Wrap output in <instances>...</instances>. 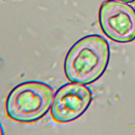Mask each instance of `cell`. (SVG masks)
<instances>
[{"label":"cell","instance_id":"obj_1","mask_svg":"<svg viewBox=\"0 0 135 135\" xmlns=\"http://www.w3.org/2000/svg\"><path fill=\"white\" fill-rule=\"evenodd\" d=\"M110 47L102 36L83 37L69 50L64 61V72L72 82L90 84L98 80L108 65Z\"/></svg>","mask_w":135,"mask_h":135},{"label":"cell","instance_id":"obj_2","mask_svg":"<svg viewBox=\"0 0 135 135\" xmlns=\"http://www.w3.org/2000/svg\"><path fill=\"white\" fill-rule=\"evenodd\" d=\"M53 88L40 81L19 83L8 93L5 100L7 115L22 123L38 121L50 110L54 97Z\"/></svg>","mask_w":135,"mask_h":135},{"label":"cell","instance_id":"obj_3","mask_svg":"<svg viewBox=\"0 0 135 135\" xmlns=\"http://www.w3.org/2000/svg\"><path fill=\"white\" fill-rule=\"evenodd\" d=\"M98 18L103 32L112 41L128 43L135 39V12L130 5L114 0L104 1Z\"/></svg>","mask_w":135,"mask_h":135},{"label":"cell","instance_id":"obj_4","mask_svg":"<svg viewBox=\"0 0 135 135\" xmlns=\"http://www.w3.org/2000/svg\"><path fill=\"white\" fill-rule=\"evenodd\" d=\"M92 100V93L89 87L72 82L66 83L54 94L51 115L57 123L71 122L84 114Z\"/></svg>","mask_w":135,"mask_h":135},{"label":"cell","instance_id":"obj_5","mask_svg":"<svg viewBox=\"0 0 135 135\" xmlns=\"http://www.w3.org/2000/svg\"><path fill=\"white\" fill-rule=\"evenodd\" d=\"M4 134H5V132H4V128H3L2 123L0 122V135Z\"/></svg>","mask_w":135,"mask_h":135},{"label":"cell","instance_id":"obj_6","mask_svg":"<svg viewBox=\"0 0 135 135\" xmlns=\"http://www.w3.org/2000/svg\"><path fill=\"white\" fill-rule=\"evenodd\" d=\"M118 1H122V2H125V3H130V2H133V1L134 0H118Z\"/></svg>","mask_w":135,"mask_h":135}]
</instances>
